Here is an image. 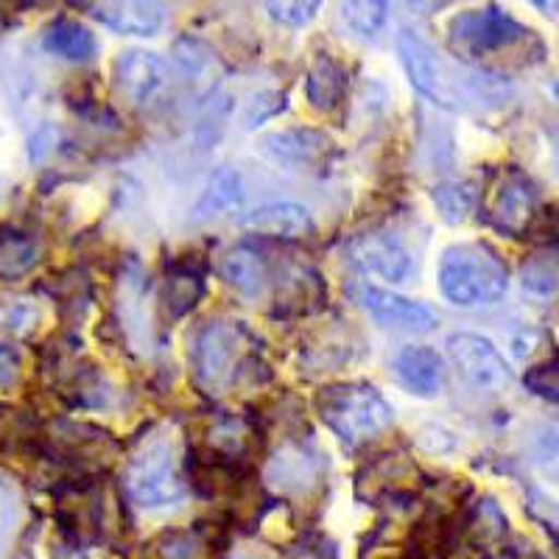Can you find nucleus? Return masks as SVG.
<instances>
[{
	"mask_svg": "<svg viewBox=\"0 0 559 559\" xmlns=\"http://www.w3.org/2000/svg\"><path fill=\"white\" fill-rule=\"evenodd\" d=\"M439 292L456 308H487L501 302L509 269L489 243H453L439 258Z\"/></svg>",
	"mask_w": 559,
	"mask_h": 559,
	"instance_id": "1",
	"label": "nucleus"
},
{
	"mask_svg": "<svg viewBox=\"0 0 559 559\" xmlns=\"http://www.w3.org/2000/svg\"><path fill=\"white\" fill-rule=\"evenodd\" d=\"M317 412L322 423L342 439L358 448L381 437L394 423V408L372 383H333L317 394Z\"/></svg>",
	"mask_w": 559,
	"mask_h": 559,
	"instance_id": "2",
	"label": "nucleus"
},
{
	"mask_svg": "<svg viewBox=\"0 0 559 559\" xmlns=\"http://www.w3.org/2000/svg\"><path fill=\"white\" fill-rule=\"evenodd\" d=\"M243 367V331L241 324L227 319H213L202 324L191 347L193 383L207 397H222L238 381Z\"/></svg>",
	"mask_w": 559,
	"mask_h": 559,
	"instance_id": "3",
	"label": "nucleus"
},
{
	"mask_svg": "<svg viewBox=\"0 0 559 559\" xmlns=\"http://www.w3.org/2000/svg\"><path fill=\"white\" fill-rule=\"evenodd\" d=\"M123 484H127V496L140 509H166L182 501L185 481L179 476L171 442L152 439L148 445L140 448L129 459Z\"/></svg>",
	"mask_w": 559,
	"mask_h": 559,
	"instance_id": "4",
	"label": "nucleus"
},
{
	"mask_svg": "<svg viewBox=\"0 0 559 559\" xmlns=\"http://www.w3.org/2000/svg\"><path fill=\"white\" fill-rule=\"evenodd\" d=\"M526 34V28L518 20L509 17L503 9H467V12L453 14L451 23H448V48L459 59L481 62L484 57L501 53L503 48L521 43Z\"/></svg>",
	"mask_w": 559,
	"mask_h": 559,
	"instance_id": "5",
	"label": "nucleus"
},
{
	"mask_svg": "<svg viewBox=\"0 0 559 559\" xmlns=\"http://www.w3.org/2000/svg\"><path fill=\"white\" fill-rule=\"evenodd\" d=\"M394 48H397V57H401L408 82H412L419 96H426L439 109H451V112L464 109L467 102H464L462 82L453 79L448 64L439 59L433 45L423 34L412 32V28H401L397 39H394Z\"/></svg>",
	"mask_w": 559,
	"mask_h": 559,
	"instance_id": "6",
	"label": "nucleus"
},
{
	"mask_svg": "<svg viewBox=\"0 0 559 559\" xmlns=\"http://www.w3.org/2000/svg\"><path fill=\"white\" fill-rule=\"evenodd\" d=\"M445 353L462 381L478 392H503L512 383L509 361L501 356V349L481 333H451L445 342Z\"/></svg>",
	"mask_w": 559,
	"mask_h": 559,
	"instance_id": "7",
	"label": "nucleus"
},
{
	"mask_svg": "<svg viewBox=\"0 0 559 559\" xmlns=\"http://www.w3.org/2000/svg\"><path fill=\"white\" fill-rule=\"evenodd\" d=\"M112 82L118 96L132 107H148L163 96L168 84L166 62L154 51L129 48L112 64Z\"/></svg>",
	"mask_w": 559,
	"mask_h": 559,
	"instance_id": "8",
	"label": "nucleus"
},
{
	"mask_svg": "<svg viewBox=\"0 0 559 559\" xmlns=\"http://www.w3.org/2000/svg\"><path fill=\"white\" fill-rule=\"evenodd\" d=\"M358 302L364 311L376 319L381 328L403 333H428L439 324V317L433 308L414 302V299L403 297V294L386 292L378 286H358Z\"/></svg>",
	"mask_w": 559,
	"mask_h": 559,
	"instance_id": "9",
	"label": "nucleus"
},
{
	"mask_svg": "<svg viewBox=\"0 0 559 559\" xmlns=\"http://www.w3.org/2000/svg\"><path fill=\"white\" fill-rule=\"evenodd\" d=\"M258 148L274 166L286 168V171H302V168H313L328 159V154L333 152V140L322 129L292 127L266 134Z\"/></svg>",
	"mask_w": 559,
	"mask_h": 559,
	"instance_id": "10",
	"label": "nucleus"
},
{
	"mask_svg": "<svg viewBox=\"0 0 559 559\" xmlns=\"http://www.w3.org/2000/svg\"><path fill=\"white\" fill-rule=\"evenodd\" d=\"M349 261L364 272L389 283H406L414 272V258L406 243L392 233H367L347 247Z\"/></svg>",
	"mask_w": 559,
	"mask_h": 559,
	"instance_id": "11",
	"label": "nucleus"
},
{
	"mask_svg": "<svg viewBox=\"0 0 559 559\" xmlns=\"http://www.w3.org/2000/svg\"><path fill=\"white\" fill-rule=\"evenodd\" d=\"M537 213V191L521 171H507L489 202V224L503 236L521 238Z\"/></svg>",
	"mask_w": 559,
	"mask_h": 559,
	"instance_id": "12",
	"label": "nucleus"
},
{
	"mask_svg": "<svg viewBox=\"0 0 559 559\" xmlns=\"http://www.w3.org/2000/svg\"><path fill=\"white\" fill-rule=\"evenodd\" d=\"M241 224L252 236L266 238H302L313 233V216L306 204L288 202V199H277V202H266L243 213Z\"/></svg>",
	"mask_w": 559,
	"mask_h": 559,
	"instance_id": "13",
	"label": "nucleus"
},
{
	"mask_svg": "<svg viewBox=\"0 0 559 559\" xmlns=\"http://www.w3.org/2000/svg\"><path fill=\"white\" fill-rule=\"evenodd\" d=\"M243 199H247V188H243L241 171L233 166H218L207 177L202 197L193 204L191 222L210 224L224 216H233V213L243 207Z\"/></svg>",
	"mask_w": 559,
	"mask_h": 559,
	"instance_id": "14",
	"label": "nucleus"
},
{
	"mask_svg": "<svg viewBox=\"0 0 559 559\" xmlns=\"http://www.w3.org/2000/svg\"><path fill=\"white\" fill-rule=\"evenodd\" d=\"M394 378L414 397H437L442 389V358L431 347H403L392 361Z\"/></svg>",
	"mask_w": 559,
	"mask_h": 559,
	"instance_id": "15",
	"label": "nucleus"
},
{
	"mask_svg": "<svg viewBox=\"0 0 559 559\" xmlns=\"http://www.w3.org/2000/svg\"><path fill=\"white\" fill-rule=\"evenodd\" d=\"M93 17L115 34L127 37H157L166 26V9L159 3L127 0V3H102L93 9Z\"/></svg>",
	"mask_w": 559,
	"mask_h": 559,
	"instance_id": "16",
	"label": "nucleus"
},
{
	"mask_svg": "<svg viewBox=\"0 0 559 559\" xmlns=\"http://www.w3.org/2000/svg\"><path fill=\"white\" fill-rule=\"evenodd\" d=\"M347 68L331 53H319L306 76V96L317 112H333L347 98Z\"/></svg>",
	"mask_w": 559,
	"mask_h": 559,
	"instance_id": "17",
	"label": "nucleus"
},
{
	"mask_svg": "<svg viewBox=\"0 0 559 559\" xmlns=\"http://www.w3.org/2000/svg\"><path fill=\"white\" fill-rule=\"evenodd\" d=\"M174 64H177L179 76L191 87L202 90V93H213V82L218 76L216 53L210 51L207 45L197 37H179L174 43Z\"/></svg>",
	"mask_w": 559,
	"mask_h": 559,
	"instance_id": "18",
	"label": "nucleus"
},
{
	"mask_svg": "<svg viewBox=\"0 0 559 559\" xmlns=\"http://www.w3.org/2000/svg\"><path fill=\"white\" fill-rule=\"evenodd\" d=\"M224 283L236 288L243 297H258L266 286V261L252 247L229 249L218 263Z\"/></svg>",
	"mask_w": 559,
	"mask_h": 559,
	"instance_id": "19",
	"label": "nucleus"
},
{
	"mask_svg": "<svg viewBox=\"0 0 559 559\" xmlns=\"http://www.w3.org/2000/svg\"><path fill=\"white\" fill-rule=\"evenodd\" d=\"M43 45L57 57L68 59V62H90V59L96 57L98 43L93 37L87 26L76 23V20H57L51 26L45 28L43 34Z\"/></svg>",
	"mask_w": 559,
	"mask_h": 559,
	"instance_id": "20",
	"label": "nucleus"
},
{
	"mask_svg": "<svg viewBox=\"0 0 559 559\" xmlns=\"http://www.w3.org/2000/svg\"><path fill=\"white\" fill-rule=\"evenodd\" d=\"M233 112H236V96L224 87L213 90L204 107L199 109L197 127H193V140H197V146L202 152H210V148H216L222 143L229 121H233Z\"/></svg>",
	"mask_w": 559,
	"mask_h": 559,
	"instance_id": "21",
	"label": "nucleus"
},
{
	"mask_svg": "<svg viewBox=\"0 0 559 559\" xmlns=\"http://www.w3.org/2000/svg\"><path fill=\"white\" fill-rule=\"evenodd\" d=\"M431 202L437 204V213L448 224H464L478 207V188L467 179H451V182L433 185Z\"/></svg>",
	"mask_w": 559,
	"mask_h": 559,
	"instance_id": "22",
	"label": "nucleus"
},
{
	"mask_svg": "<svg viewBox=\"0 0 559 559\" xmlns=\"http://www.w3.org/2000/svg\"><path fill=\"white\" fill-rule=\"evenodd\" d=\"M39 261V243L17 229H0V277L17 280Z\"/></svg>",
	"mask_w": 559,
	"mask_h": 559,
	"instance_id": "23",
	"label": "nucleus"
},
{
	"mask_svg": "<svg viewBox=\"0 0 559 559\" xmlns=\"http://www.w3.org/2000/svg\"><path fill=\"white\" fill-rule=\"evenodd\" d=\"M204 297L202 274L188 266H177L166 277V308L174 319L191 313Z\"/></svg>",
	"mask_w": 559,
	"mask_h": 559,
	"instance_id": "24",
	"label": "nucleus"
},
{
	"mask_svg": "<svg viewBox=\"0 0 559 559\" xmlns=\"http://www.w3.org/2000/svg\"><path fill=\"white\" fill-rule=\"evenodd\" d=\"M342 20L358 37H378L389 23V3H378V0L342 3Z\"/></svg>",
	"mask_w": 559,
	"mask_h": 559,
	"instance_id": "25",
	"label": "nucleus"
},
{
	"mask_svg": "<svg viewBox=\"0 0 559 559\" xmlns=\"http://www.w3.org/2000/svg\"><path fill=\"white\" fill-rule=\"evenodd\" d=\"M521 288L534 299H554L559 294V266L548 258H532L521 269Z\"/></svg>",
	"mask_w": 559,
	"mask_h": 559,
	"instance_id": "26",
	"label": "nucleus"
},
{
	"mask_svg": "<svg viewBox=\"0 0 559 559\" xmlns=\"http://www.w3.org/2000/svg\"><path fill=\"white\" fill-rule=\"evenodd\" d=\"M528 392H534L537 397H546V401L559 403V356L548 358V361L537 364L523 376Z\"/></svg>",
	"mask_w": 559,
	"mask_h": 559,
	"instance_id": "27",
	"label": "nucleus"
},
{
	"mask_svg": "<svg viewBox=\"0 0 559 559\" xmlns=\"http://www.w3.org/2000/svg\"><path fill=\"white\" fill-rule=\"evenodd\" d=\"M286 109V96L277 93V90H263L258 96H252V102L247 104V112H243V127L258 129L266 121L277 118L280 112Z\"/></svg>",
	"mask_w": 559,
	"mask_h": 559,
	"instance_id": "28",
	"label": "nucleus"
},
{
	"mask_svg": "<svg viewBox=\"0 0 559 559\" xmlns=\"http://www.w3.org/2000/svg\"><path fill=\"white\" fill-rule=\"evenodd\" d=\"M266 12H269V17L277 20V23H283V26L299 28L317 17L319 3H299V0L297 3H266Z\"/></svg>",
	"mask_w": 559,
	"mask_h": 559,
	"instance_id": "29",
	"label": "nucleus"
},
{
	"mask_svg": "<svg viewBox=\"0 0 559 559\" xmlns=\"http://www.w3.org/2000/svg\"><path fill=\"white\" fill-rule=\"evenodd\" d=\"M20 372H23V364H20L17 353L7 344H0V389H12L20 381Z\"/></svg>",
	"mask_w": 559,
	"mask_h": 559,
	"instance_id": "30",
	"label": "nucleus"
},
{
	"mask_svg": "<svg viewBox=\"0 0 559 559\" xmlns=\"http://www.w3.org/2000/svg\"><path fill=\"white\" fill-rule=\"evenodd\" d=\"M331 554L333 551H328L322 543H302V546L292 548V551L286 554V559H328Z\"/></svg>",
	"mask_w": 559,
	"mask_h": 559,
	"instance_id": "31",
	"label": "nucleus"
},
{
	"mask_svg": "<svg viewBox=\"0 0 559 559\" xmlns=\"http://www.w3.org/2000/svg\"><path fill=\"white\" fill-rule=\"evenodd\" d=\"M537 9H559V3H537Z\"/></svg>",
	"mask_w": 559,
	"mask_h": 559,
	"instance_id": "32",
	"label": "nucleus"
},
{
	"mask_svg": "<svg viewBox=\"0 0 559 559\" xmlns=\"http://www.w3.org/2000/svg\"><path fill=\"white\" fill-rule=\"evenodd\" d=\"M551 90H554V96H557V102H559V82H557V84H554V87H551Z\"/></svg>",
	"mask_w": 559,
	"mask_h": 559,
	"instance_id": "33",
	"label": "nucleus"
},
{
	"mask_svg": "<svg viewBox=\"0 0 559 559\" xmlns=\"http://www.w3.org/2000/svg\"><path fill=\"white\" fill-rule=\"evenodd\" d=\"M557 177H559V159H557Z\"/></svg>",
	"mask_w": 559,
	"mask_h": 559,
	"instance_id": "34",
	"label": "nucleus"
}]
</instances>
